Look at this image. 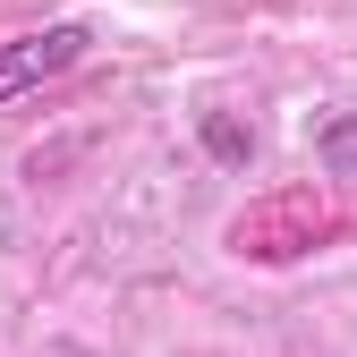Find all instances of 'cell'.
<instances>
[{
    "label": "cell",
    "mask_w": 357,
    "mask_h": 357,
    "mask_svg": "<svg viewBox=\"0 0 357 357\" xmlns=\"http://www.w3.org/2000/svg\"><path fill=\"white\" fill-rule=\"evenodd\" d=\"M85 26H43V34H26V43H0V102H17V94H34V85H52V77H68L77 60H85Z\"/></svg>",
    "instance_id": "obj_1"
},
{
    "label": "cell",
    "mask_w": 357,
    "mask_h": 357,
    "mask_svg": "<svg viewBox=\"0 0 357 357\" xmlns=\"http://www.w3.org/2000/svg\"><path fill=\"white\" fill-rule=\"evenodd\" d=\"M315 153H324V170H340V178H357V111L324 128V145H315Z\"/></svg>",
    "instance_id": "obj_2"
},
{
    "label": "cell",
    "mask_w": 357,
    "mask_h": 357,
    "mask_svg": "<svg viewBox=\"0 0 357 357\" xmlns=\"http://www.w3.org/2000/svg\"><path fill=\"white\" fill-rule=\"evenodd\" d=\"M204 145H213L221 162H247V153H255V137H247V128H230V119H204Z\"/></svg>",
    "instance_id": "obj_3"
}]
</instances>
